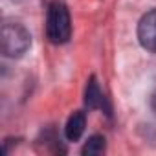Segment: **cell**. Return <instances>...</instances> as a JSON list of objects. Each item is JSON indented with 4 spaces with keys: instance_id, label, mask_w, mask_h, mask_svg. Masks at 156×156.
<instances>
[{
    "instance_id": "1",
    "label": "cell",
    "mask_w": 156,
    "mask_h": 156,
    "mask_svg": "<svg viewBox=\"0 0 156 156\" xmlns=\"http://www.w3.org/2000/svg\"><path fill=\"white\" fill-rule=\"evenodd\" d=\"M2 53L11 59L22 57L31 46V35L19 20H4L2 24Z\"/></svg>"
},
{
    "instance_id": "2",
    "label": "cell",
    "mask_w": 156,
    "mask_h": 156,
    "mask_svg": "<svg viewBox=\"0 0 156 156\" xmlns=\"http://www.w3.org/2000/svg\"><path fill=\"white\" fill-rule=\"evenodd\" d=\"M72 35V20L68 8L61 0H53L46 15V37L53 44H64Z\"/></svg>"
},
{
    "instance_id": "3",
    "label": "cell",
    "mask_w": 156,
    "mask_h": 156,
    "mask_svg": "<svg viewBox=\"0 0 156 156\" xmlns=\"http://www.w3.org/2000/svg\"><path fill=\"white\" fill-rule=\"evenodd\" d=\"M138 41L147 51L156 53V9H151L141 17L138 24Z\"/></svg>"
},
{
    "instance_id": "4",
    "label": "cell",
    "mask_w": 156,
    "mask_h": 156,
    "mask_svg": "<svg viewBox=\"0 0 156 156\" xmlns=\"http://www.w3.org/2000/svg\"><path fill=\"white\" fill-rule=\"evenodd\" d=\"M85 127H87V114L81 112V110H75L68 121H66V127H64V136L68 141H77L83 132H85Z\"/></svg>"
},
{
    "instance_id": "5",
    "label": "cell",
    "mask_w": 156,
    "mask_h": 156,
    "mask_svg": "<svg viewBox=\"0 0 156 156\" xmlns=\"http://www.w3.org/2000/svg\"><path fill=\"white\" fill-rule=\"evenodd\" d=\"M85 103L88 108H105V96L99 88V83L98 79L92 75L88 83H87V90H85Z\"/></svg>"
},
{
    "instance_id": "6",
    "label": "cell",
    "mask_w": 156,
    "mask_h": 156,
    "mask_svg": "<svg viewBox=\"0 0 156 156\" xmlns=\"http://www.w3.org/2000/svg\"><path fill=\"white\" fill-rule=\"evenodd\" d=\"M105 149H107L105 138L99 136V134H94V136H90V138L87 140V143H85V147H83L81 152H83L85 156H98V154L105 152Z\"/></svg>"
},
{
    "instance_id": "7",
    "label": "cell",
    "mask_w": 156,
    "mask_h": 156,
    "mask_svg": "<svg viewBox=\"0 0 156 156\" xmlns=\"http://www.w3.org/2000/svg\"><path fill=\"white\" fill-rule=\"evenodd\" d=\"M151 108H152V112L156 114V90H154L152 96H151Z\"/></svg>"
}]
</instances>
